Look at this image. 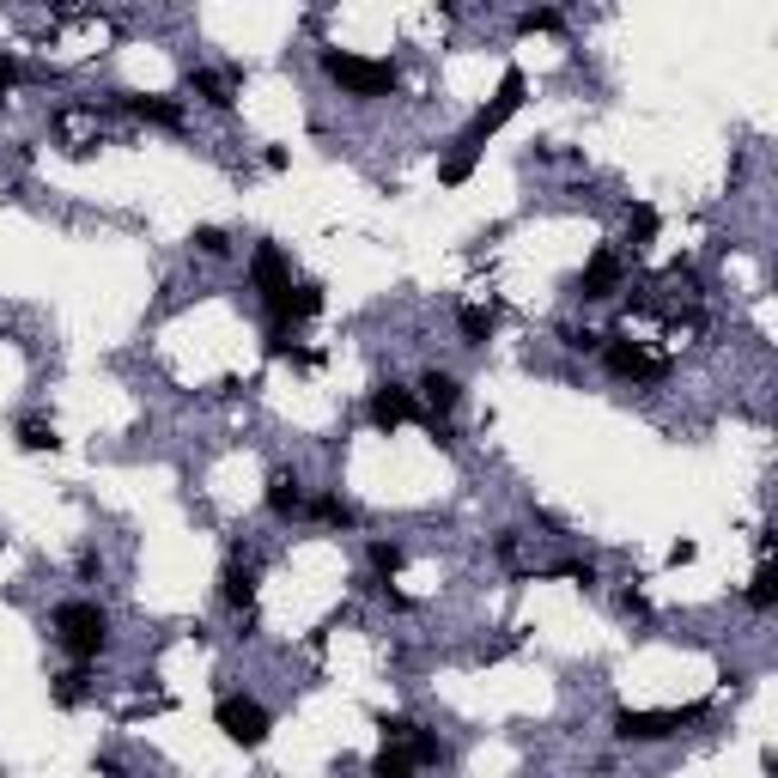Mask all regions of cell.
Returning <instances> with one entry per match:
<instances>
[{
	"instance_id": "20",
	"label": "cell",
	"mask_w": 778,
	"mask_h": 778,
	"mask_svg": "<svg viewBox=\"0 0 778 778\" xmlns=\"http://www.w3.org/2000/svg\"><path fill=\"white\" fill-rule=\"evenodd\" d=\"M61 438H55V426L49 420H19V450H31V456H43V450H55Z\"/></svg>"
},
{
	"instance_id": "25",
	"label": "cell",
	"mask_w": 778,
	"mask_h": 778,
	"mask_svg": "<svg viewBox=\"0 0 778 778\" xmlns=\"http://www.w3.org/2000/svg\"><path fill=\"white\" fill-rule=\"evenodd\" d=\"M772 596H778V572H772V566H760V572H754V584H748V602H754V608H772Z\"/></svg>"
},
{
	"instance_id": "12",
	"label": "cell",
	"mask_w": 778,
	"mask_h": 778,
	"mask_svg": "<svg viewBox=\"0 0 778 778\" xmlns=\"http://www.w3.org/2000/svg\"><path fill=\"white\" fill-rule=\"evenodd\" d=\"M250 274H256V292L274 304L286 286H292V274H286V256L274 250V244H256V262H250Z\"/></svg>"
},
{
	"instance_id": "14",
	"label": "cell",
	"mask_w": 778,
	"mask_h": 778,
	"mask_svg": "<svg viewBox=\"0 0 778 778\" xmlns=\"http://www.w3.org/2000/svg\"><path fill=\"white\" fill-rule=\"evenodd\" d=\"M268 511L274 517H298L304 511V481L298 475H274L268 481Z\"/></svg>"
},
{
	"instance_id": "8",
	"label": "cell",
	"mask_w": 778,
	"mask_h": 778,
	"mask_svg": "<svg viewBox=\"0 0 778 778\" xmlns=\"http://www.w3.org/2000/svg\"><path fill=\"white\" fill-rule=\"evenodd\" d=\"M317 310H323V286L298 280V286H286V292L268 304V317H274V329H286V323H304V317H317Z\"/></svg>"
},
{
	"instance_id": "10",
	"label": "cell",
	"mask_w": 778,
	"mask_h": 778,
	"mask_svg": "<svg viewBox=\"0 0 778 778\" xmlns=\"http://www.w3.org/2000/svg\"><path fill=\"white\" fill-rule=\"evenodd\" d=\"M620 292V256L614 250H596L578 274V298H614Z\"/></svg>"
},
{
	"instance_id": "9",
	"label": "cell",
	"mask_w": 778,
	"mask_h": 778,
	"mask_svg": "<svg viewBox=\"0 0 778 778\" xmlns=\"http://www.w3.org/2000/svg\"><path fill=\"white\" fill-rule=\"evenodd\" d=\"M183 86H189V98H201V104H213V110H231V104H238V86H231V73H219V67H189Z\"/></svg>"
},
{
	"instance_id": "28",
	"label": "cell",
	"mask_w": 778,
	"mask_h": 778,
	"mask_svg": "<svg viewBox=\"0 0 778 778\" xmlns=\"http://www.w3.org/2000/svg\"><path fill=\"white\" fill-rule=\"evenodd\" d=\"M517 25H523V31H560V13H554V7H535V13H523Z\"/></svg>"
},
{
	"instance_id": "16",
	"label": "cell",
	"mask_w": 778,
	"mask_h": 778,
	"mask_svg": "<svg viewBox=\"0 0 778 778\" xmlns=\"http://www.w3.org/2000/svg\"><path fill=\"white\" fill-rule=\"evenodd\" d=\"M219 584H225V602H231V608H250V602H256V566H225Z\"/></svg>"
},
{
	"instance_id": "27",
	"label": "cell",
	"mask_w": 778,
	"mask_h": 778,
	"mask_svg": "<svg viewBox=\"0 0 778 778\" xmlns=\"http://www.w3.org/2000/svg\"><path fill=\"white\" fill-rule=\"evenodd\" d=\"M560 347H566V353H596L602 335H596V329H560Z\"/></svg>"
},
{
	"instance_id": "18",
	"label": "cell",
	"mask_w": 778,
	"mask_h": 778,
	"mask_svg": "<svg viewBox=\"0 0 778 778\" xmlns=\"http://www.w3.org/2000/svg\"><path fill=\"white\" fill-rule=\"evenodd\" d=\"M462 341H469V347H487V335H493V310L487 304H462Z\"/></svg>"
},
{
	"instance_id": "24",
	"label": "cell",
	"mask_w": 778,
	"mask_h": 778,
	"mask_svg": "<svg viewBox=\"0 0 778 778\" xmlns=\"http://www.w3.org/2000/svg\"><path fill=\"white\" fill-rule=\"evenodd\" d=\"M469 171H475V152H450V159L438 165V183L456 189V183H469Z\"/></svg>"
},
{
	"instance_id": "30",
	"label": "cell",
	"mask_w": 778,
	"mask_h": 778,
	"mask_svg": "<svg viewBox=\"0 0 778 778\" xmlns=\"http://www.w3.org/2000/svg\"><path fill=\"white\" fill-rule=\"evenodd\" d=\"M620 608H627V614H639V620H645V614H651V608H645V596H639V590H620Z\"/></svg>"
},
{
	"instance_id": "13",
	"label": "cell",
	"mask_w": 778,
	"mask_h": 778,
	"mask_svg": "<svg viewBox=\"0 0 778 778\" xmlns=\"http://www.w3.org/2000/svg\"><path fill=\"white\" fill-rule=\"evenodd\" d=\"M402 754H408L414 766H438L450 748H444V736H438V730H426V724H408V736H402Z\"/></svg>"
},
{
	"instance_id": "6",
	"label": "cell",
	"mask_w": 778,
	"mask_h": 778,
	"mask_svg": "<svg viewBox=\"0 0 778 778\" xmlns=\"http://www.w3.org/2000/svg\"><path fill=\"white\" fill-rule=\"evenodd\" d=\"M602 359H608V371L620 377V383H663V359L651 353V347H639L633 335H602Z\"/></svg>"
},
{
	"instance_id": "1",
	"label": "cell",
	"mask_w": 778,
	"mask_h": 778,
	"mask_svg": "<svg viewBox=\"0 0 778 778\" xmlns=\"http://www.w3.org/2000/svg\"><path fill=\"white\" fill-rule=\"evenodd\" d=\"M323 73L347 92V98H383L396 92V61H377V55H353V49H329Z\"/></svg>"
},
{
	"instance_id": "21",
	"label": "cell",
	"mask_w": 778,
	"mask_h": 778,
	"mask_svg": "<svg viewBox=\"0 0 778 778\" xmlns=\"http://www.w3.org/2000/svg\"><path fill=\"white\" fill-rule=\"evenodd\" d=\"M86 669H67V675H55V706L61 712H73V706H80V699H86Z\"/></svg>"
},
{
	"instance_id": "5",
	"label": "cell",
	"mask_w": 778,
	"mask_h": 778,
	"mask_svg": "<svg viewBox=\"0 0 778 778\" xmlns=\"http://www.w3.org/2000/svg\"><path fill=\"white\" fill-rule=\"evenodd\" d=\"M219 730L238 742V748H262L268 742V730H274V718H268V706L262 699H250V693H231V699H219Z\"/></svg>"
},
{
	"instance_id": "22",
	"label": "cell",
	"mask_w": 778,
	"mask_h": 778,
	"mask_svg": "<svg viewBox=\"0 0 778 778\" xmlns=\"http://www.w3.org/2000/svg\"><path fill=\"white\" fill-rule=\"evenodd\" d=\"M627 238H633V250H645L657 238V207H633L627 213Z\"/></svg>"
},
{
	"instance_id": "26",
	"label": "cell",
	"mask_w": 778,
	"mask_h": 778,
	"mask_svg": "<svg viewBox=\"0 0 778 778\" xmlns=\"http://www.w3.org/2000/svg\"><path fill=\"white\" fill-rule=\"evenodd\" d=\"M195 250H201V256H225V250H231V238H225L219 225H195Z\"/></svg>"
},
{
	"instance_id": "2",
	"label": "cell",
	"mask_w": 778,
	"mask_h": 778,
	"mask_svg": "<svg viewBox=\"0 0 778 778\" xmlns=\"http://www.w3.org/2000/svg\"><path fill=\"white\" fill-rule=\"evenodd\" d=\"M55 645H61L67 657L92 663V657L110 645V620H104V608H98V602H61V608H55Z\"/></svg>"
},
{
	"instance_id": "4",
	"label": "cell",
	"mask_w": 778,
	"mask_h": 778,
	"mask_svg": "<svg viewBox=\"0 0 778 778\" xmlns=\"http://www.w3.org/2000/svg\"><path fill=\"white\" fill-rule=\"evenodd\" d=\"M706 718V706H681V712H614V736L620 742H663L681 736L687 724Z\"/></svg>"
},
{
	"instance_id": "29",
	"label": "cell",
	"mask_w": 778,
	"mask_h": 778,
	"mask_svg": "<svg viewBox=\"0 0 778 778\" xmlns=\"http://www.w3.org/2000/svg\"><path fill=\"white\" fill-rule=\"evenodd\" d=\"M13 86H19V61H13L7 49H0V98H7Z\"/></svg>"
},
{
	"instance_id": "3",
	"label": "cell",
	"mask_w": 778,
	"mask_h": 778,
	"mask_svg": "<svg viewBox=\"0 0 778 778\" xmlns=\"http://www.w3.org/2000/svg\"><path fill=\"white\" fill-rule=\"evenodd\" d=\"M523 92H529V80H523V73L511 67L505 80H499V92H493V104H487V110L469 122V134H462V152H481V146H487V140H493V134H499V128H505L517 110H523Z\"/></svg>"
},
{
	"instance_id": "19",
	"label": "cell",
	"mask_w": 778,
	"mask_h": 778,
	"mask_svg": "<svg viewBox=\"0 0 778 778\" xmlns=\"http://www.w3.org/2000/svg\"><path fill=\"white\" fill-rule=\"evenodd\" d=\"M408 566V548H402V541H371V572L377 578H396Z\"/></svg>"
},
{
	"instance_id": "17",
	"label": "cell",
	"mask_w": 778,
	"mask_h": 778,
	"mask_svg": "<svg viewBox=\"0 0 778 778\" xmlns=\"http://www.w3.org/2000/svg\"><path fill=\"white\" fill-rule=\"evenodd\" d=\"M310 517H317V523H329V529H353V523H359V511H353L341 493H323L317 505H310Z\"/></svg>"
},
{
	"instance_id": "11",
	"label": "cell",
	"mask_w": 778,
	"mask_h": 778,
	"mask_svg": "<svg viewBox=\"0 0 778 778\" xmlns=\"http://www.w3.org/2000/svg\"><path fill=\"white\" fill-rule=\"evenodd\" d=\"M116 104H122L128 116H140V122H152V128H183V122H189L177 98H140V92H122Z\"/></svg>"
},
{
	"instance_id": "15",
	"label": "cell",
	"mask_w": 778,
	"mask_h": 778,
	"mask_svg": "<svg viewBox=\"0 0 778 778\" xmlns=\"http://www.w3.org/2000/svg\"><path fill=\"white\" fill-rule=\"evenodd\" d=\"M420 389H426V402H432V414H438V420H444V414L456 408V396H462V383H456L450 371H426V383H420Z\"/></svg>"
},
{
	"instance_id": "23",
	"label": "cell",
	"mask_w": 778,
	"mask_h": 778,
	"mask_svg": "<svg viewBox=\"0 0 778 778\" xmlns=\"http://www.w3.org/2000/svg\"><path fill=\"white\" fill-rule=\"evenodd\" d=\"M371 778H414V760H408L402 748H383V754L371 760Z\"/></svg>"
},
{
	"instance_id": "7",
	"label": "cell",
	"mask_w": 778,
	"mask_h": 778,
	"mask_svg": "<svg viewBox=\"0 0 778 778\" xmlns=\"http://www.w3.org/2000/svg\"><path fill=\"white\" fill-rule=\"evenodd\" d=\"M414 420V396L402 383H377L371 389V426L377 432H396V426H408Z\"/></svg>"
}]
</instances>
